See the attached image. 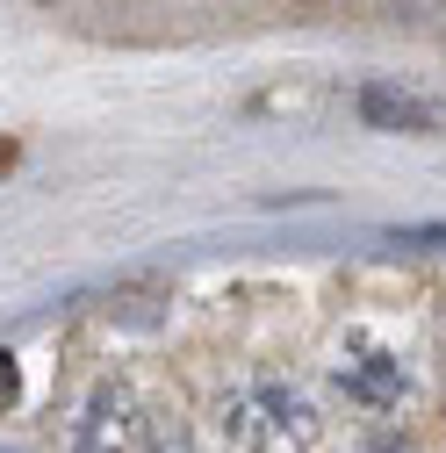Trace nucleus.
I'll return each instance as SVG.
<instances>
[{"instance_id":"nucleus-1","label":"nucleus","mask_w":446,"mask_h":453,"mask_svg":"<svg viewBox=\"0 0 446 453\" xmlns=\"http://www.w3.org/2000/svg\"><path fill=\"white\" fill-rule=\"evenodd\" d=\"M216 439L223 453H310L324 439V418L296 381L245 374L216 395Z\"/></svg>"},{"instance_id":"nucleus-2","label":"nucleus","mask_w":446,"mask_h":453,"mask_svg":"<svg viewBox=\"0 0 446 453\" xmlns=\"http://www.w3.org/2000/svg\"><path fill=\"white\" fill-rule=\"evenodd\" d=\"M331 381H339L346 403H360V411H396L404 395H411V367L388 353V346H374L367 331H353L346 346H339V360H331Z\"/></svg>"},{"instance_id":"nucleus-3","label":"nucleus","mask_w":446,"mask_h":453,"mask_svg":"<svg viewBox=\"0 0 446 453\" xmlns=\"http://www.w3.org/2000/svg\"><path fill=\"white\" fill-rule=\"evenodd\" d=\"M144 446V411L123 381H101L80 411V432H73V453H137Z\"/></svg>"},{"instance_id":"nucleus-4","label":"nucleus","mask_w":446,"mask_h":453,"mask_svg":"<svg viewBox=\"0 0 446 453\" xmlns=\"http://www.w3.org/2000/svg\"><path fill=\"white\" fill-rule=\"evenodd\" d=\"M360 116L374 130H418V137L446 130V108L432 94H418V87H396V80H367L360 87Z\"/></svg>"},{"instance_id":"nucleus-5","label":"nucleus","mask_w":446,"mask_h":453,"mask_svg":"<svg viewBox=\"0 0 446 453\" xmlns=\"http://www.w3.org/2000/svg\"><path fill=\"white\" fill-rule=\"evenodd\" d=\"M144 453H195V439L181 425H144Z\"/></svg>"},{"instance_id":"nucleus-6","label":"nucleus","mask_w":446,"mask_h":453,"mask_svg":"<svg viewBox=\"0 0 446 453\" xmlns=\"http://www.w3.org/2000/svg\"><path fill=\"white\" fill-rule=\"evenodd\" d=\"M15 395H22V367H15V353L0 346V418L15 411Z\"/></svg>"}]
</instances>
